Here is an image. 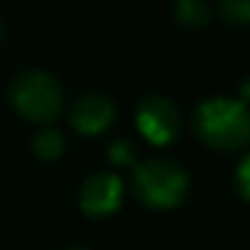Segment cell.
Masks as SVG:
<instances>
[{
  "label": "cell",
  "mask_w": 250,
  "mask_h": 250,
  "mask_svg": "<svg viewBox=\"0 0 250 250\" xmlns=\"http://www.w3.org/2000/svg\"><path fill=\"white\" fill-rule=\"evenodd\" d=\"M194 133L213 150H240L250 143V108L240 98H204L194 110Z\"/></svg>",
  "instance_id": "cell-1"
},
{
  "label": "cell",
  "mask_w": 250,
  "mask_h": 250,
  "mask_svg": "<svg viewBox=\"0 0 250 250\" xmlns=\"http://www.w3.org/2000/svg\"><path fill=\"white\" fill-rule=\"evenodd\" d=\"M66 250H86V248H66Z\"/></svg>",
  "instance_id": "cell-13"
},
{
  "label": "cell",
  "mask_w": 250,
  "mask_h": 250,
  "mask_svg": "<svg viewBox=\"0 0 250 250\" xmlns=\"http://www.w3.org/2000/svg\"><path fill=\"white\" fill-rule=\"evenodd\" d=\"M177 22L187 25V27H204L211 20V5L204 0H179L172 8Z\"/></svg>",
  "instance_id": "cell-8"
},
{
  "label": "cell",
  "mask_w": 250,
  "mask_h": 250,
  "mask_svg": "<svg viewBox=\"0 0 250 250\" xmlns=\"http://www.w3.org/2000/svg\"><path fill=\"white\" fill-rule=\"evenodd\" d=\"M10 105L30 123H52L64 105V88L57 76L42 69L22 71L13 79L8 91Z\"/></svg>",
  "instance_id": "cell-2"
},
{
  "label": "cell",
  "mask_w": 250,
  "mask_h": 250,
  "mask_svg": "<svg viewBox=\"0 0 250 250\" xmlns=\"http://www.w3.org/2000/svg\"><path fill=\"white\" fill-rule=\"evenodd\" d=\"M108 160L120 167H133L138 162V147L125 138H115L108 143Z\"/></svg>",
  "instance_id": "cell-9"
},
{
  "label": "cell",
  "mask_w": 250,
  "mask_h": 250,
  "mask_svg": "<svg viewBox=\"0 0 250 250\" xmlns=\"http://www.w3.org/2000/svg\"><path fill=\"white\" fill-rule=\"evenodd\" d=\"M240 101H243V103L250 101V79H245V81L240 83Z\"/></svg>",
  "instance_id": "cell-12"
},
{
  "label": "cell",
  "mask_w": 250,
  "mask_h": 250,
  "mask_svg": "<svg viewBox=\"0 0 250 250\" xmlns=\"http://www.w3.org/2000/svg\"><path fill=\"white\" fill-rule=\"evenodd\" d=\"M115 120V105L103 93H83L69 108V123L81 135H98Z\"/></svg>",
  "instance_id": "cell-6"
},
{
  "label": "cell",
  "mask_w": 250,
  "mask_h": 250,
  "mask_svg": "<svg viewBox=\"0 0 250 250\" xmlns=\"http://www.w3.org/2000/svg\"><path fill=\"white\" fill-rule=\"evenodd\" d=\"M123 201V182L120 177L110 172H96L91 174L79 194V204L86 216L91 218H108L110 213L118 211Z\"/></svg>",
  "instance_id": "cell-5"
},
{
  "label": "cell",
  "mask_w": 250,
  "mask_h": 250,
  "mask_svg": "<svg viewBox=\"0 0 250 250\" xmlns=\"http://www.w3.org/2000/svg\"><path fill=\"white\" fill-rule=\"evenodd\" d=\"M0 37H3V25H0Z\"/></svg>",
  "instance_id": "cell-14"
},
{
  "label": "cell",
  "mask_w": 250,
  "mask_h": 250,
  "mask_svg": "<svg viewBox=\"0 0 250 250\" xmlns=\"http://www.w3.org/2000/svg\"><path fill=\"white\" fill-rule=\"evenodd\" d=\"M235 189L245 201H250V155H245L235 169Z\"/></svg>",
  "instance_id": "cell-11"
},
{
  "label": "cell",
  "mask_w": 250,
  "mask_h": 250,
  "mask_svg": "<svg viewBox=\"0 0 250 250\" xmlns=\"http://www.w3.org/2000/svg\"><path fill=\"white\" fill-rule=\"evenodd\" d=\"M135 123L143 138H147L152 145H169L179 135V110L177 105L160 93L145 96L135 108Z\"/></svg>",
  "instance_id": "cell-4"
},
{
  "label": "cell",
  "mask_w": 250,
  "mask_h": 250,
  "mask_svg": "<svg viewBox=\"0 0 250 250\" xmlns=\"http://www.w3.org/2000/svg\"><path fill=\"white\" fill-rule=\"evenodd\" d=\"M133 191L150 208H172L184 201L189 177L172 160H145L135 167Z\"/></svg>",
  "instance_id": "cell-3"
},
{
  "label": "cell",
  "mask_w": 250,
  "mask_h": 250,
  "mask_svg": "<svg viewBox=\"0 0 250 250\" xmlns=\"http://www.w3.org/2000/svg\"><path fill=\"white\" fill-rule=\"evenodd\" d=\"M218 13L230 25H250V0H221Z\"/></svg>",
  "instance_id": "cell-10"
},
{
  "label": "cell",
  "mask_w": 250,
  "mask_h": 250,
  "mask_svg": "<svg viewBox=\"0 0 250 250\" xmlns=\"http://www.w3.org/2000/svg\"><path fill=\"white\" fill-rule=\"evenodd\" d=\"M64 135L57 128H42L35 138H32V152L42 160V162H54L64 155Z\"/></svg>",
  "instance_id": "cell-7"
}]
</instances>
